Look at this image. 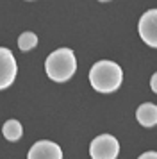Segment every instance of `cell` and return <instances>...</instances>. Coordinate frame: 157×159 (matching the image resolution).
Instances as JSON below:
<instances>
[{"label": "cell", "mask_w": 157, "mask_h": 159, "mask_svg": "<svg viewBox=\"0 0 157 159\" xmlns=\"http://www.w3.org/2000/svg\"><path fill=\"white\" fill-rule=\"evenodd\" d=\"M139 36L148 47L157 48V9H150L139 18Z\"/></svg>", "instance_id": "obj_5"}, {"label": "cell", "mask_w": 157, "mask_h": 159, "mask_svg": "<svg viewBox=\"0 0 157 159\" xmlns=\"http://www.w3.org/2000/svg\"><path fill=\"white\" fill-rule=\"evenodd\" d=\"M89 82L98 93H113L123 82V70L114 61H96L89 70Z\"/></svg>", "instance_id": "obj_1"}, {"label": "cell", "mask_w": 157, "mask_h": 159, "mask_svg": "<svg viewBox=\"0 0 157 159\" xmlns=\"http://www.w3.org/2000/svg\"><path fill=\"white\" fill-rule=\"evenodd\" d=\"M120 154V143L111 134H100L89 145L91 159H116Z\"/></svg>", "instance_id": "obj_3"}, {"label": "cell", "mask_w": 157, "mask_h": 159, "mask_svg": "<svg viewBox=\"0 0 157 159\" xmlns=\"http://www.w3.org/2000/svg\"><path fill=\"white\" fill-rule=\"evenodd\" d=\"M2 134L7 141H18L23 134V127L18 120H7L2 127Z\"/></svg>", "instance_id": "obj_8"}, {"label": "cell", "mask_w": 157, "mask_h": 159, "mask_svg": "<svg viewBox=\"0 0 157 159\" xmlns=\"http://www.w3.org/2000/svg\"><path fill=\"white\" fill-rule=\"evenodd\" d=\"M150 88H152V91L157 93V72L152 75V79H150Z\"/></svg>", "instance_id": "obj_10"}, {"label": "cell", "mask_w": 157, "mask_h": 159, "mask_svg": "<svg viewBox=\"0 0 157 159\" xmlns=\"http://www.w3.org/2000/svg\"><path fill=\"white\" fill-rule=\"evenodd\" d=\"M45 70H47V75L56 82L70 80L77 70V59L73 50L64 47L54 50L45 61Z\"/></svg>", "instance_id": "obj_2"}, {"label": "cell", "mask_w": 157, "mask_h": 159, "mask_svg": "<svg viewBox=\"0 0 157 159\" xmlns=\"http://www.w3.org/2000/svg\"><path fill=\"white\" fill-rule=\"evenodd\" d=\"M16 72H18V66H16L13 52L6 47H0V91L14 82Z\"/></svg>", "instance_id": "obj_4"}, {"label": "cell", "mask_w": 157, "mask_h": 159, "mask_svg": "<svg viewBox=\"0 0 157 159\" xmlns=\"http://www.w3.org/2000/svg\"><path fill=\"white\" fill-rule=\"evenodd\" d=\"M36 45H38V36H36L34 32H30V30L21 32V36L18 38V48L23 50V52L32 50Z\"/></svg>", "instance_id": "obj_9"}, {"label": "cell", "mask_w": 157, "mask_h": 159, "mask_svg": "<svg viewBox=\"0 0 157 159\" xmlns=\"http://www.w3.org/2000/svg\"><path fill=\"white\" fill-rule=\"evenodd\" d=\"M137 159H157V152H145Z\"/></svg>", "instance_id": "obj_11"}, {"label": "cell", "mask_w": 157, "mask_h": 159, "mask_svg": "<svg viewBox=\"0 0 157 159\" xmlns=\"http://www.w3.org/2000/svg\"><path fill=\"white\" fill-rule=\"evenodd\" d=\"M136 118L143 127H154L157 125V106L152 102H145L141 104L137 111H136Z\"/></svg>", "instance_id": "obj_7"}, {"label": "cell", "mask_w": 157, "mask_h": 159, "mask_svg": "<svg viewBox=\"0 0 157 159\" xmlns=\"http://www.w3.org/2000/svg\"><path fill=\"white\" fill-rule=\"evenodd\" d=\"M27 159H63V150L54 141L41 139V141H36L30 147Z\"/></svg>", "instance_id": "obj_6"}]
</instances>
